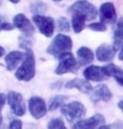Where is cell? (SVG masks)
Here are the masks:
<instances>
[{
    "label": "cell",
    "instance_id": "836d02e7",
    "mask_svg": "<svg viewBox=\"0 0 123 129\" xmlns=\"http://www.w3.org/2000/svg\"><path fill=\"white\" fill-rule=\"evenodd\" d=\"M53 1H55V2H59V1H61V0H53Z\"/></svg>",
    "mask_w": 123,
    "mask_h": 129
},
{
    "label": "cell",
    "instance_id": "5bb4252c",
    "mask_svg": "<svg viewBox=\"0 0 123 129\" xmlns=\"http://www.w3.org/2000/svg\"><path fill=\"white\" fill-rule=\"evenodd\" d=\"M91 94V100L94 102H98L100 101H103V102H108L112 97V93L108 88V86L105 84H100L98 86L95 87V89H92Z\"/></svg>",
    "mask_w": 123,
    "mask_h": 129
},
{
    "label": "cell",
    "instance_id": "d4e9b609",
    "mask_svg": "<svg viewBox=\"0 0 123 129\" xmlns=\"http://www.w3.org/2000/svg\"><path fill=\"white\" fill-rule=\"evenodd\" d=\"M88 28L90 29L93 30V31H96V32H104L107 29L106 24L102 22L92 23V24L88 25Z\"/></svg>",
    "mask_w": 123,
    "mask_h": 129
},
{
    "label": "cell",
    "instance_id": "f546056e",
    "mask_svg": "<svg viewBox=\"0 0 123 129\" xmlns=\"http://www.w3.org/2000/svg\"><path fill=\"white\" fill-rule=\"evenodd\" d=\"M4 54H5V50L2 47V46H0V58H1Z\"/></svg>",
    "mask_w": 123,
    "mask_h": 129
},
{
    "label": "cell",
    "instance_id": "4fadbf2b",
    "mask_svg": "<svg viewBox=\"0 0 123 129\" xmlns=\"http://www.w3.org/2000/svg\"><path fill=\"white\" fill-rule=\"evenodd\" d=\"M116 52V50L113 46L108 44H102L97 48L96 55L97 60L101 62H109L114 59Z\"/></svg>",
    "mask_w": 123,
    "mask_h": 129
},
{
    "label": "cell",
    "instance_id": "52a82bcc",
    "mask_svg": "<svg viewBox=\"0 0 123 129\" xmlns=\"http://www.w3.org/2000/svg\"><path fill=\"white\" fill-rule=\"evenodd\" d=\"M35 25L39 30L46 37H51L55 31V21L51 17L36 14L33 16Z\"/></svg>",
    "mask_w": 123,
    "mask_h": 129
},
{
    "label": "cell",
    "instance_id": "603a6c76",
    "mask_svg": "<svg viewBox=\"0 0 123 129\" xmlns=\"http://www.w3.org/2000/svg\"><path fill=\"white\" fill-rule=\"evenodd\" d=\"M58 30L62 32H69L70 30V25L69 20L65 17H61L58 19L57 22Z\"/></svg>",
    "mask_w": 123,
    "mask_h": 129
},
{
    "label": "cell",
    "instance_id": "ac0fdd59",
    "mask_svg": "<svg viewBox=\"0 0 123 129\" xmlns=\"http://www.w3.org/2000/svg\"><path fill=\"white\" fill-rule=\"evenodd\" d=\"M105 68L109 77L112 76L120 86H123V70L114 64H108L105 66Z\"/></svg>",
    "mask_w": 123,
    "mask_h": 129
},
{
    "label": "cell",
    "instance_id": "7a4b0ae2",
    "mask_svg": "<svg viewBox=\"0 0 123 129\" xmlns=\"http://www.w3.org/2000/svg\"><path fill=\"white\" fill-rule=\"evenodd\" d=\"M73 42L70 37L65 35H57L47 49V53L57 57L61 53L71 50Z\"/></svg>",
    "mask_w": 123,
    "mask_h": 129
},
{
    "label": "cell",
    "instance_id": "2e32d148",
    "mask_svg": "<svg viewBox=\"0 0 123 129\" xmlns=\"http://www.w3.org/2000/svg\"><path fill=\"white\" fill-rule=\"evenodd\" d=\"M24 57V54L20 51H12L5 56V63L9 71H14Z\"/></svg>",
    "mask_w": 123,
    "mask_h": 129
},
{
    "label": "cell",
    "instance_id": "d6a6232c",
    "mask_svg": "<svg viewBox=\"0 0 123 129\" xmlns=\"http://www.w3.org/2000/svg\"><path fill=\"white\" fill-rule=\"evenodd\" d=\"M9 1L13 4H18V3H19L20 0H9Z\"/></svg>",
    "mask_w": 123,
    "mask_h": 129
},
{
    "label": "cell",
    "instance_id": "9a60e30c",
    "mask_svg": "<svg viewBox=\"0 0 123 129\" xmlns=\"http://www.w3.org/2000/svg\"><path fill=\"white\" fill-rule=\"evenodd\" d=\"M65 88L67 89L75 88L79 90L82 93H86V94H89L90 92L92 91V89H93L89 81H87L86 80H82L78 78L68 81L65 84Z\"/></svg>",
    "mask_w": 123,
    "mask_h": 129
},
{
    "label": "cell",
    "instance_id": "8fae6325",
    "mask_svg": "<svg viewBox=\"0 0 123 129\" xmlns=\"http://www.w3.org/2000/svg\"><path fill=\"white\" fill-rule=\"evenodd\" d=\"M14 26L18 28L25 35L32 36L35 32V29L29 19L23 14H19L14 18Z\"/></svg>",
    "mask_w": 123,
    "mask_h": 129
},
{
    "label": "cell",
    "instance_id": "6da1fadb",
    "mask_svg": "<svg viewBox=\"0 0 123 129\" xmlns=\"http://www.w3.org/2000/svg\"><path fill=\"white\" fill-rule=\"evenodd\" d=\"M35 76V59L33 51L27 49L24 54V60L21 66L17 70L15 76L19 81H29Z\"/></svg>",
    "mask_w": 123,
    "mask_h": 129
},
{
    "label": "cell",
    "instance_id": "8992f818",
    "mask_svg": "<svg viewBox=\"0 0 123 129\" xmlns=\"http://www.w3.org/2000/svg\"><path fill=\"white\" fill-rule=\"evenodd\" d=\"M8 103L14 115L22 117L26 112V107L22 95L16 91H9L7 96Z\"/></svg>",
    "mask_w": 123,
    "mask_h": 129
},
{
    "label": "cell",
    "instance_id": "f1b7e54d",
    "mask_svg": "<svg viewBox=\"0 0 123 129\" xmlns=\"http://www.w3.org/2000/svg\"><path fill=\"white\" fill-rule=\"evenodd\" d=\"M4 18L0 15V31L3 30V27H4Z\"/></svg>",
    "mask_w": 123,
    "mask_h": 129
},
{
    "label": "cell",
    "instance_id": "e575fe53",
    "mask_svg": "<svg viewBox=\"0 0 123 129\" xmlns=\"http://www.w3.org/2000/svg\"><path fill=\"white\" fill-rule=\"evenodd\" d=\"M1 4H2V1H1V0H0V5H1Z\"/></svg>",
    "mask_w": 123,
    "mask_h": 129
},
{
    "label": "cell",
    "instance_id": "1f68e13d",
    "mask_svg": "<svg viewBox=\"0 0 123 129\" xmlns=\"http://www.w3.org/2000/svg\"><path fill=\"white\" fill-rule=\"evenodd\" d=\"M118 107L121 110V112L123 113V100H121V102L118 103Z\"/></svg>",
    "mask_w": 123,
    "mask_h": 129
},
{
    "label": "cell",
    "instance_id": "484cf974",
    "mask_svg": "<svg viewBox=\"0 0 123 129\" xmlns=\"http://www.w3.org/2000/svg\"><path fill=\"white\" fill-rule=\"evenodd\" d=\"M32 45V40L28 38V35L19 37V46L23 49H30Z\"/></svg>",
    "mask_w": 123,
    "mask_h": 129
},
{
    "label": "cell",
    "instance_id": "30bf717a",
    "mask_svg": "<svg viewBox=\"0 0 123 129\" xmlns=\"http://www.w3.org/2000/svg\"><path fill=\"white\" fill-rule=\"evenodd\" d=\"M117 19L116 8L112 3H104L100 7V19L104 24H115Z\"/></svg>",
    "mask_w": 123,
    "mask_h": 129
},
{
    "label": "cell",
    "instance_id": "277c9868",
    "mask_svg": "<svg viewBox=\"0 0 123 129\" xmlns=\"http://www.w3.org/2000/svg\"><path fill=\"white\" fill-rule=\"evenodd\" d=\"M78 70V62L72 54L66 51L59 55V64L55 70L57 75L75 73Z\"/></svg>",
    "mask_w": 123,
    "mask_h": 129
},
{
    "label": "cell",
    "instance_id": "e0dca14e",
    "mask_svg": "<svg viewBox=\"0 0 123 129\" xmlns=\"http://www.w3.org/2000/svg\"><path fill=\"white\" fill-rule=\"evenodd\" d=\"M77 59L79 64L85 66L91 63L94 60V55L91 49L86 46H82L77 50Z\"/></svg>",
    "mask_w": 123,
    "mask_h": 129
},
{
    "label": "cell",
    "instance_id": "83f0119b",
    "mask_svg": "<svg viewBox=\"0 0 123 129\" xmlns=\"http://www.w3.org/2000/svg\"><path fill=\"white\" fill-rule=\"evenodd\" d=\"M22 122L20 120H13L9 124V128H21L22 127Z\"/></svg>",
    "mask_w": 123,
    "mask_h": 129
},
{
    "label": "cell",
    "instance_id": "cb8c5ba5",
    "mask_svg": "<svg viewBox=\"0 0 123 129\" xmlns=\"http://www.w3.org/2000/svg\"><path fill=\"white\" fill-rule=\"evenodd\" d=\"M48 128H66L65 123H64L63 120L60 118H55V119H52L49 122Z\"/></svg>",
    "mask_w": 123,
    "mask_h": 129
},
{
    "label": "cell",
    "instance_id": "7c38bea8",
    "mask_svg": "<svg viewBox=\"0 0 123 129\" xmlns=\"http://www.w3.org/2000/svg\"><path fill=\"white\" fill-rule=\"evenodd\" d=\"M106 120L105 117L101 114H95L93 117L87 118V119L79 121L73 126V128H79V129H90V128H96L100 127L101 125L104 124Z\"/></svg>",
    "mask_w": 123,
    "mask_h": 129
},
{
    "label": "cell",
    "instance_id": "ba28073f",
    "mask_svg": "<svg viewBox=\"0 0 123 129\" xmlns=\"http://www.w3.org/2000/svg\"><path fill=\"white\" fill-rule=\"evenodd\" d=\"M85 78L88 81H91L94 82L102 81L104 80L109 78L107 75L105 66H91L85 69L83 72Z\"/></svg>",
    "mask_w": 123,
    "mask_h": 129
},
{
    "label": "cell",
    "instance_id": "4316f807",
    "mask_svg": "<svg viewBox=\"0 0 123 129\" xmlns=\"http://www.w3.org/2000/svg\"><path fill=\"white\" fill-rule=\"evenodd\" d=\"M5 101H6V97L4 93H0V126L2 125L3 122V117H2V110L3 107L5 104Z\"/></svg>",
    "mask_w": 123,
    "mask_h": 129
},
{
    "label": "cell",
    "instance_id": "44dd1931",
    "mask_svg": "<svg viewBox=\"0 0 123 129\" xmlns=\"http://www.w3.org/2000/svg\"><path fill=\"white\" fill-rule=\"evenodd\" d=\"M69 97L65 96V95H59L53 98L50 101V106H49V110L50 111H55L57 108L62 107L64 103L65 102L66 100H68Z\"/></svg>",
    "mask_w": 123,
    "mask_h": 129
},
{
    "label": "cell",
    "instance_id": "4dcf8cb0",
    "mask_svg": "<svg viewBox=\"0 0 123 129\" xmlns=\"http://www.w3.org/2000/svg\"><path fill=\"white\" fill-rule=\"evenodd\" d=\"M118 58H119L120 60H123V46H122V48H121V52H120V54H119Z\"/></svg>",
    "mask_w": 123,
    "mask_h": 129
},
{
    "label": "cell",
    "instance_id": "d6986e66",
    "mask_svg": "<svg viewBox=\"0 0 123 129\" xmlns=\"http://www.w3.org/2000/svg\"><path fill=\"white\" fill-rule=\"evenodd\" d=\"M123 45V18L119 19L116 28L114 31V43L113 47L116 51Z\"/></svg>",
    "mask_w": 123,
    "mask_h": 129
},
{
    "label": "cell",
    "instance_id": "9c48e42d",
    "mask_svg": "<svg viewBox=\"0 0 123 129\" xmlns=\"http://www.w3.org/2000/svg\"><path fill=\"white\" fill-rule=\"evenodd\" d=\"M29 112L35 119H40L47 112L45 102L41 97L32 96L29 101Z\"/></svg>",
    "mask_w": 123,
    "mask_h": 129
},
{
    "label": "cell",
    "instance_id": "5b68a950",
    "mask_svg": "<svg viewBox=\"0 0 123 129\" xmlns=\"http://www.w3.org/2000/svg\"><path fill=\"white\" fill-rule=\"evenodd\" d=\"M86 107L80 102H72L61 107V113L69 122H74L86 114Z\"/></svg>",
    "mask_w": 123,
    "mask_h": 129
},
{
    "label": "cell",
    "instance_id": "3957f363",
    "mask_svg": "<svg viewBox=\"0 0 123 129\" xmlns=\"http://www.w3.org/2000/svg\"><path fill=\"white\" fill-rule=\"evenodd\" d=\"M68 12L70 14H80L84 15L88 21L95 19L98 15V11L93 4L86 0L76 1L69 8Z\"/></svg>",
    "mask_w": 123,
    "mask_h": 129
},
{
    "label": "cell",
    "instance_id": "ffe728a7",
    "mask_svg": "<svg viewBox=\"0 0 123 129\" xmlns=\"http://www.w3.org/2000/svg\"><path fill=\"white\" fill-rule=\"evenodd\" d=\"M86 20V18L84 15L80 14H72L71 24H72V28L75 33L79 34L85 29Z\"/></svg>",
    "mask_w": 123,
    "mask_h": 129
},
{
    "label": "cell",
    "instance_id": "7402d4cb",
    "mask_svg": "<svg viewBox=\"0 0 123 129\" xmlns=\"http://www.w3.org/2000/svg\"><path fill=\"white\" fill-rule=\"evenodd\" d=\"M30 10L33 14H43L47 11V6L45 3L36 0L30 5Z\"/></svg>",
    "mask_w": 123,
    "mask_h": 129
}]
</instances>
